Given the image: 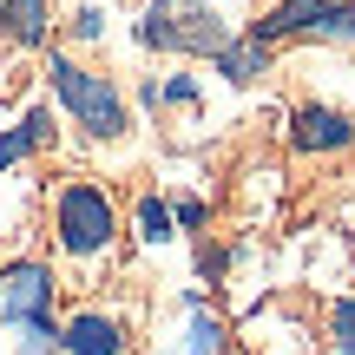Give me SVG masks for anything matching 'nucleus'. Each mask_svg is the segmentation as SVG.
Returning a JSON list of instances; mask_svg holds the SVG:
<instances>
[{
    "label": "nucleus",
    "mask_w": 355,
    "mask_h": 355,
    "mask_svg": "<svg viewBox=\"0 0 355 355\" xmlns=\"http://www.w3.org/2000/svg\"><path fill=\"white\" fill-rule=\"evenodd\" d=\"M224 349V322L211 316V309H198L191 303V316H184V343H178V355H217Z\"/></svg>",
    "instance_id": "obj_11"
},
{
    "label": "nucleus",
    "mask_w": 355,
    "mask_h": 355,
    "mask_svg": "<svg viewBox=\"0 0 355 355\" xmlns=\"http://www.w3.org/2000/svg\"><path fill=\"white\" fill-rule=\"evenodd\" d=\"M250 40H263V46H277V40H329V46H349L355 40V13L343 0H277V7L250 26Z\"/></svg>",
    "instance_id": "obj_4"
},
{
    "label": "nucleus",
    "mask_w": 355,
    "mask_h": 355,
    "mask_svg": "<svg viewBox=\"0 0 355 355\" xmlns=\"http://www.w3.org/2000/svg\"><path fill=\"white\" fill-rule=\"evenodd\" d=\"M53 237H60L66 257H99L105 243L119 237V211L92 178H73V184L53 198Z\"/></svg>",
    "instance_id": "obj_3"
},
{
    "label": "nucleus",
    "mask_w": 355,
    "mask_h": 355,
    "mask_svg": "<svg viewBox=\"0 0 355 355\" xmlns=\"http://www.w3.org/2000/svg\"><path fill=\"white\" fill-rule=\"evenodd\" d=\"M60 355H125V322L105 309H79L60 322Z\"/></svg>",
    "instance_id": "obj_7"
},
{
    "label": "nucleus",
    "mask_w": 355,
    "mask_h": 355,
    "mask_svg": "<svg viewBox=\"0 0 355 355\" xmlns=\"http://www.w3.org/2000/svg\"><path fill=\"white\" fill-rule=\"evenodd\" d=\"M46 0H0V40L13 46H40L46 40Z\"/></svg>",
    "instance_id": "obj_8"
},
{
    "label": "nucleus",
    "mask_w": 355,
    "mask_h": 355,
    "mask_svg": "<svg viewBox=\"0 0 355 355\" xmlns=\"http://www.w3.org/2000/svg\"><path fill=\"white\" fill-rule=\"evenodd\" d=\"M329 329H336V349L355 355V296H343V303L329 309Z\"/></svg>",
    "instance_id": "obj_13"
},
{
    "label": "nucleus",
    "mask_w": 355,
    "mask_h": 355,
    "mask_svg": "<svg viewBox=\"0 0 355 355\" xmlns=\"http://www.w3.org/2000/svg\"><path fill=\"white\" fill-rule=\"evenodd\" d=\"M349 13H355V0H349Z\"/></svg>",
    "instance_id": "obj_16"
},
{
    "label": "nucleus",
    "mask_w": 355,
    "mask_h": 355,
    "mask_svg": "<svg viewBox=\"0 0 355 355\" xmlns=\"http://www.w3.org/2000/svg\"><path fill=\"white\" fill-rule=\"evenodd\" d=\"M53 270L46 263H7L0 270V322L7 329H33V322H53Z\"/></svg>",
    "instance_id": "obj_5"
},
{
    "label": "nucleus",
    "mask_w": 355,
    "mask_h": 355,
    "mask_svg": "<svg viewBox=\"0 0 355 355\" xmlns=\"http://www.w3.org/2000/svg\"><path fill=\"white\" fill-rule=\"evenodd\" d=\"M139 237L145 243H171V204L165 198H145L139 204Z\"/></svg>",
    "instance_id": "obj_12"
},
{
    "label": "nucleus",
    "mask_w": 355,
    "mask_h": 355,
    "mask_svg": "<svg viewBox=\"0 0 355 355\" xmlns=\"http://www.w3.org/2000/svg\"><path fill=\"white\" fill-rule=\"evenodd\" d=\"M46 139H53V112H46V105H33V112H26L13 132H0V171H7V165H20L26 152H40Z\"/></svg>",
    "instance_id": "obj_10"
},
{
    "label": "nucleus",
    "mask_w": 355,
    "mask_h": 355,
    "mask_svg": "<svg viewBox=\"0 0 355 355\" xmlns=\"http://www.w3.org/2000/svg\"><path fill=\"white\" fill-rule=\"evenodd\" d=\"M99 33H105V13L99 7H79L73 13V40H99Z\"/></svg>",
    "instance_id": "obj_14"
},
{
    "label": "nucleus",
    "mask_w": 355,
    "mask_h": 355,
    "mask_svg": "<svg viewBox=\"0 0 355 355\" xmlns=\"http://www.w3.org/2000/svg\"><path fill=\"white\" fill-rule=\"evenodd\" d=\"M46 79H53V92H60V105L73 112V125H86L92 139H119V132L132 125V112H125V92H119L105 73H86L79 60L53 53V60H46Z\"/></svg>",
    "instance_id": "obj_2"
},
{
    "label": "nucleus",
    "mask_w": 355,
    "mask_h": 355,
    "mask_svg": "<svg viewBox=\"0 0 355 355\" xmlns=\"http://www.w3.org/2000/svg\"><path fill=\"white\" fill-rule=\"evenodd\" d=\"M171 224L198 230V224H204V204H198V198H178V204H171Z\"/></svg>",
    "instance_id": "obj_15"
},
{
    "label": "nucleus",
    "mask_w": 355,
    "mask_h": 355,
    "mask_svg": "<svg viewBox=\"0 0 355 355\" xmlns=\"http://www.w3.org/2000/svg\"><path fill=\"white\" fill-rule=\"evenodd\" d=\"M217 73H224L230 86H250V79H263V73H270V46H263V40H250V33L230 40V46L217 53Z\"/></svg>",
    "instance_id": "obj_9"
},
{
    "label": "nucleus",
    "mask_w": 355,
    "mask_h": 355,
    "mask_svg": "<svg viewBox=\"0 0 355 355\" xmlns=\"http://www.w3.org/2000/svg\"><path fill=\"white\" fill-rule=\"evenodd\" d=\"M290 145H296V152H349V145H355V112H336V105H296V112H290Z\"/></svg>",
    "instance_id": "obj_6"
},
{
    "label": "nucleus",
    "mask_w": 355,
    "mask_h": 355,
    "mask_svg": "<svg viewBox=\"0 0 355 355\" xmlns=\"http://www.w3.org/2000/svg\"><path fill=\"white\" fill-rule=\"evenodd\" d=\"M230 40L237 33L224 26V13L204 7V0H145V13H139V46H152V53L217 60Z\"/></svg>",
    "instance_id": "obj_1"
}]
</instances>
